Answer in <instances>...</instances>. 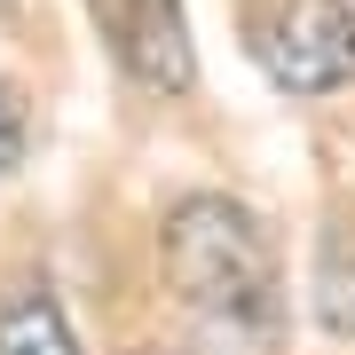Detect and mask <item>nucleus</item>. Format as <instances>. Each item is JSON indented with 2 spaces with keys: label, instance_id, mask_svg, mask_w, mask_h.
<instances>
[{
  "label": "nucleus",
  "instance_id": "obj_1",
  "mask_svg": "<svg viewBox=\"0 0 355 355\" xmlns=\"http://www.w3.org/2000/svg\"><path fill=\"white\" fill-rule=\"evenodd\" d=\"M158 277L190 316L214 331L205 355H277V245L253 205L198 190L158 229Z\"/></svg>",
  "mask_w": 355,
  "mask_h": 355
},
{
  "label": "nucleus",
  "instance_id": "obj_2",
  "mask_svg": "<svg viewBox=\"0 0 355 355\" xmlns=\"http://www.w3.org/2000/svg\"><path fill=\"white\" fill-rule=\"evenodd\" d=\"M253 55L284 95L355 87V8L347 0H277L253 24Z\"/></svg>",
  "mask_w": 355,
  "mask_h": 355
},
{
  "label": "nucleus",
  "instance_id": "obj_3",
  "mask_svg": "<svg viewBox=\"0 0 355 355\" xmlns=\"http://www.w3.org/2000/svg\"><path fill=\"white\" fill-rule=\"evenodd\" d=\"M111 64L135 79L142 95H190L198 87V40L182 0H87Z\"/></svg>",
  "mask_w": 355,
  "mask_h": 355
},
{
  "label": "nucleus",
  "instance_id": "obj_4",
  "mask_svg": "<svg viewBox=\"0 0 355 355\" xmlns=\"http://www.w3.org/2000/svg\"><path fill=\"white\" fill-rule=\"evenodd\" d=\"M0 355H87L48 277H24L0 292Z\"/></svg>",
  "mask_w": 355,
  "mask_h": 355
},
{
  "label": "nucleus",
  "instance_id": "obj_5",
  "mask_svg": "<svg viewBox=\"0 0 355 355\" xmlns=\"http://www.w3.org/2000/svg\"><path fill=\"white\" fill-rule=\"evenodd\" d=\"M316 316L324 331L355 340V214H331L316 229Z\"/></svg>",
  "mask_w": 355,
  "mask_h": 355
},
{
  "label": "nucleus",
  "instance_id": "obj_6",
  "mask_svg": "<svg viewBox=\"0 0 355 355\" xmlns=\"http://www.w3.org/2000/svg\"><path fill=\"white\" fill-rule=\"evenodd\" d=\"M16 158H24V103H16L8 79H0V182L16 174Z\"/></svg>",
  "mask_w": 355,
  "mask_h": 355
},
{
  "label": "nucleus",
  "instance_id": "obj_7",
  "mask_svg": "<svg viewBox=\"0 0 355 355\" xmlns=\"http://www.w3.org/2000/svg\"><path fill=\"white\" fill-rule=\"evenodd\" d=\"M150 355H182V347H150Z\"/></svg>",
  "mask_w": 355,
  "mask_h": 355
}]
</instances>
